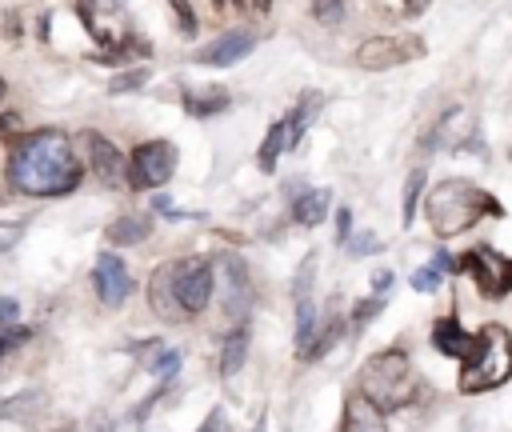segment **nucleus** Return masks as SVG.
<instances>
[{
    "label": "nucleus",
    "instance_id": "nucleus-6",
    "mask_svg": "<svg viewBox=\"0 0 512 432\" xmlns=\"http://www.w3.org/2000/svg\"><path fill=\"white\" fill-rule=\"evenodd\" d=\"M460 264L472 272L476 288H480L488 300H500V296L512 292V260H508L504 252H496V248H476V252H468Z\"/></svg>",
    "mask_w": 512,
    "mask_h": 432
},
{
    "label": "nucleus",
    "instance_id": "nucleus-7",
    "mask_svg": "<svg viewBox=\"0 0 512 432\" xmlns=\"http://www.w3.org/2000/svg\"><path fill=\"white\" fill-rule=\"evenodd\" d=\"M416 56H424V44L412 36H372L356 48V64L364 72H384V68H396V64L416 60Z\"/></svg>",
    "mask_w": 512,
    "mask_h": 432
},
{
    "label": "nucleus",
    "instance_id": "nucleus-5",
    "mask_svg": "<svg viewBox=\"0 0 512 432\" xmlns=\"http://www.w3.org/2000/svg\"><path fill=\"white\" fill-rule=\"evenodd\" d=\"M176 172V148L168 140L136 144L128 156V184L132 188H160Z\"/></svg>",
    "mask_w": 512,
    "mask_h": 432
},
{
    "label": "nucleus",
    "instance_id": "nucleus-27",
    "mask_svg": "<svg viewBox=\"0 0 512 432\" xmlns=\"http://www.w3.org/2000/svg\"><path fill=\"white\" fill-rule=\"evenodd\" d=\"M440 284V268H420V272H412V288L416 292H432Z\"/></svg>",
    "mask_w": 512,
    "mask_h": 432
},
{
    "label": "nucleus",
    "instance_id": "nucleus-1",
    "mask_svg": "<svg viewBox=\"0 0 512 432\" xmlns=\"http://www.w3.org/2000/svg\"><path fill=\"white\" fill-rule=\"evenodd\" d=\"M8 180L24 196H64L80 184V160L72 152V140L56 128L32 132L16 144L8 160Z\"/></svg>",
    "mask_w": 512,
    "mask_h": 432
},
{
    "label": "nucleus",
    "instance_id": "nucleus-18",
    "mask_svg": "<svg viewBox=\"0 0 512 432\" xmlns=\"http://www.w3.org/2000/svg\"><path fill=\"white\" fill-rule=\"evenodd\" d=\"M244 356H248V328L236 324L224 336V348H220V376H236L244 368Z\"/></svg>",
    "mask_w": 512,
    "mask_h": 432
},
{
    "label": "nucleus",
    "instance_id": "nucleus-38",
    "mask_svg": "<svg viewBox=\"0 0 512 432\" xmlns=\"http://www.w3.org/2000/svg\"><path fill=\"white\" fill-rule=\"evenodd\" d=\"M60 432H76V428H60Z\"/></svg>",
    "mask_w": 512,
    "mask_h": 432
},
{
    "label": "nucleus",
    "instance_id": "nucleus-35",
    "mask_svg": "<svg viewBox=\"0 0 512 432\" xmlns=\"http://www.w3.org/2000/svg\"><path fill=\"white\" fill-rule=\"evenodd\" d=\"M220 416H224V412H220V408H212V412H208V420H204V428H200V432H216V428H220Z\"/></svg>",
    "mask_w": 512,
    "mask_h": 432
},
{
    "label": "nucleus",
    "instance_id": "nucleus-31",
    "mask_svg": "<svg viewBox=\"0 0 512 432\" xmlns=\"http://www.w3.org/2000/svg\"><path fill=\"white\" fill-rule=\"evenodd\" d=\"M336 228H340V232H336V240H340V244H348V236H352V232H348V228H352V216H348V208L336 216Z\"/></svg>",
    "mask_w": 512,
    "mask_h": 432
},
{
    "label": "nucleus",
    "instance_id": "nucleus-21",
    "mask_svg": "<svg viewBox=\"0 0 512 432\" xmlns=\"http://www.w3.org/2000/svg\"><path fill=\"white\" fill-rule=\"evenodd\" d=\"M148 232H152L148 216H136V212H128V216H116V220L108 224V240H112V244H140Z\"/></svg>",
    "mask_w": 512,
    "mask_h": 432
},
{
    "label": "nucleus",
    "instance_id": "nucleus-15",
    "mask_svg": "<svg viewBox=\"0 0 512 432\" xmlns=\"http://www.w3.org/2000/svg\"><path fill=\"white\" fill-rule=\"evenodd\" d=\"M432 344H436L440 352H448L452 360H460V364H464V360L472 356V348H476V336H472V332H464L452 316H440V320H436V328H432Z\"/></svg>",
    "mask_w": 512,
    "mask_h": 432
},
{
    "label": "nucleus",
    "instance_id": "nucleus-4",
    "mask_svg": "<svg viewBox=\"0 0 512 432\" xmlns=\"http://www.w3.org/2000/svg\"><path fill=\"white\" fill-rule=\"evenodd\" d=\"M372 404H380L384 412L388 408H400L416 396V376H412V364L400 348H388V352H376L364 368H360V384H356Z\"/></svg>",
    "mask_w": 512,
    "mask_h": 432
},
{
    "label": "nucleus",
    "instance_id": "nucleus-11",
    "mask_svg": "<svg viewBox=\"0 0 512 432\" xmlns=\"http://www.w3.org/2000/svg\"><path fill=\"white\" fill-rule=\"evenodd\" d=\"M148 304L160 320H188V312L176 300V264H160L148 280Z\"/></svg>",
    "mask_w": 512,
    "mask_h": 432
},
{
    "label": "nucleus",
    "instance_id": "nucleus-17",
    "mask_svg": "<svg viewBox=\"0 0 512 432\" xmlns=\"http://www.w3.org/2000/svg\"><path fill=\"white\" fill-rule=\"evenodd\" d=\"M328 192L320 188V192H300L296 200H292V220L296 224H304V228H316L324 216H328Z\"/></svg>",
    "mask_w": 512,
    "mask_h": 432
},
{
    "label": "nucleus",
    "instance_id": "nucleus-12",
    "mask_svg": "<svg viewBox=\"0 0 512 432\" xmlns=\"http://www.w3.org/2000/svg\"><path fill=\"white\" fill-rule=\"evenodd\" d=\"M252 48H256V36L244 32V28H232V32H224V36H216L208 48H200L196 60H200V64H212V68H224V64L244 60Z\"/></svg>",
    "mask_w": 512,
    "mask_h": 432
},
{
    "label": "nucleus",
    "instance_id": "nucleus-33",
    "mask_svg": "<svg viewBox=\"0 0 512 432\" xmlns=\"http://www.w3.org/2000/svg\"><path fill=\"white\" fill-rule=\"evenodd\" d=\"M0 320H16V300L12 296L0 300Z\"/></svg>",
    "mask_w": 512,
    "mask_h": 432
},
{
    "label": "nucleus",
    "instance_id": "nucleus-37",
    "mask_svg": "<svg viewBox=\"0 0 512 432\" xmlns=\"http://www.w3.org/2000/svg\"><path fill=\"white\" fill-rule=\"evenodd\" d=\"M4 92H8V84H4V80H0V100H4Z\"/></svg>",
    "mask_w": 512,
    "mask_h": 432
},
{
    "label": "nucleus",
    "instance_id": "nucleus-22",
    "mask_svg": "<svg viewBox=\"0 0 512 432\" xmlns=\"http://www.w3.org/2000/svg\"><path fill=\"white\" fill-rule=\"evenodd\" d=\"M280 148H288V132H284V124H272V128H268V136H264V148H260V168H264V172H272V168H276Z\"/></svg>",
    "mask_w": 512,
    "mask_h": 432
},
{
    "label": "nucleus",
    "instance_id": "nucleus-30",
    "mask_svg": "<svg viewBox=\"0 0 512 432\" xmlns=\"http://www.w3.org/2000/svg\"><path fill=\"white\" fill-rule=\"evenodd\" d=\"M148 80V72H132V76H116L112 80V92H124V88H136V84H144Z\"/></svg>",
    "mask_w": 512,
    "mask_h": 432
},
{
    "label": "nucleus",
    "instance_id": "nucleus-24",
    "mask_svg": "<svg viewBox=\"0 0 512 432\" xmlns=\"http://www.w3.org/2000/svg\"><path fill=\"white\" fill-rule=\"evenodd\" d=\"M144 368H148L152 376L168 380V376H176V372H180V352H176V348H160L152 360H144Z\"/></svg>",
    "mask_w": 512,
    "mask_h": 432
},
{
    "label": "nucleus",
    "instance_id": "nucleus-16",
    "mask_svg": "<svg viewBox=\"0 0 512 432\" xmlns=\"http://www.w3.org/2000/svg\"><path fill=\"white\" fill-rule=\"evenodd\" d=\"M316 336H320V316H316L312 292H300V296H296V352H300L304 360H308Z\"/></svg>",
    "mask_w": 512,
    "mask_h": 432
},
{
    "label": "nucleus",
    "instance_id": "nucleus-9",
    "mask_svg": "<svg viewBox=\"0 0 512 432\" xmlns=\"http://www.w3.org/2000/svg\"><path fill=\"white\" fill-rule=\"evenodd\" d=\"M224 316L232 324H244L248 312H252V280H248V268L240 256L224 252Z\"/></svg>",
    "mask_w": 512,
    "mask_h": 432
},
{
    "label": "nucleus",
    "instance_id": "nucleus-8",
    "mask_svg": "<svg viewBox=\"0 0 512 432\" xmlns=\"http://www.w3.org/2000/svg\"><path fill=\"white\" fill-rule=\"evenodd\" d=\"M212 284H216V276H212V264L208 260H200V256L196 260H176V300H180V308L188 316H196V312L208 308Z\"/></svg>",
    "mask_w": 512,
    "mask_h": 432
},
{
    "label": "nucleus",
    "instance_id": "nucleus-32",
    "mask_svg": "<svg viewBox=\"0 0 512 432\" xmlns=\"http://www.w3.org/2000/svg\"><path fill=\"white\" fill-rule=\"evenodd\" d=\"M432 268H440V272H456V268H460V260H452L448 252H436V260H432Z\"/></svg>",
    "mask_w": 512,
    "mask_h": 432
},
{
    "label": "nucleus",
    "instance_id": "nucleus-34",
    "mask_svg": "<svg viewBox=\"0 0 512 432\" xmlns=\"http://www.w3.org/2000/svg\"><path fill=\"white\" fill-rule=\"evenodd\" d=\"M388 284H392V272H372V288H376V292H384Z\"/></svg>",
    "mask_w": 512,
    "mask_h": 432
},
{
    "label": "nucleus",
    "instance_id": "nucleus-36",
    "mask_svg": "<svg viewBox=\"0 0 512 432\" xmlns=\"http://www.w3.org/2000/svg\"><path fill=\"white\" fill-rule=\"evenodd\" d=\"M424 4H428V0H408V8H404V12H424Z\"/></svg>",
    "mask_w": 512,
    "mask_h": 432
},
{
    "label": "nucleus",
    "instance_id": "nucleus-3",
    "mask_svg": "<svg viewBox=\"0 0 512 432\" xmlns=\"http://www.w3.org/2000/svg\"><path fill=\"white\" fill-rule=\"evenodd\" d=\"M512 380V332L504 324H484L476 332V348L460 368V392H488Z\"/></svg>",
    "mask_w": 512,
    "mask_h": 432
},
{
    "label": "nucleus",
    "instance_id": "nucleus-10",
    "mask_svg": "<svg viewBox=\"0 0 512 432\" xmlns=\"http://www.w3.org/2000/svg\"><path fill=\"white\" fill-rule=\"evenodd\" d=\"M92 284H96V296L108 304V308H120L132 292V276H128V264L112 252H100L96 256V268H92Z\"/></svg>",
    "mask_w": 512,
    "mask_h": 432
},
{
    "label": "nucleus",
    "instance_id": "nucleus-29",
    "mask_svg": "<svg viewBox=\"0 0 512 432\" xmlns=\"http://www.w3.org/2000/svg\"><path fill=\"white\" fill-rule=\"evenodd\" d=\"M24 336H28V328H0V360H4V352L16 348Z\"/></svg>",
    "mask_w": 512,
    "mask_h": 432
},
{
    "label": "nucleus",
    "instance_id": "nucleus-13",
    "mask_svg": "<svg viewBox=\"0 0 512 432\" xmlns=\"http://www.w3.org/2000/svg\"><path fill=\"white\" fill-rule=\"evenodd\" d=\"M88 156H92V172L104 184H124L128 180V160L120 156V148L112 140H104L100 132H88Z\"/></svg>",
    "mask_w": 512,
    "mask_h": 432
},
{
    "label": "nucleus",
    "instance_id": "nucleus-19",
    "mask_svg": "<svg viewBox=\"0 0 512 432\" xmlns=\"http://www.w3.org/2000/svg\"><path fill=\"white\" fill-rule=\"evenodd\" d=\"M184 108L192 112V116H212V112H224L228 108V92L224 88H188L184 92Z\"/></svg>",
    "mask_w": 512,
    "mask_h": 432
},
{
    "label": "nucleus",
    "instance_id": "nucleus-26",
    "mask_svg": "<svg viewBox=\"0 0 512 432\" xmlns=\"http://www.w3.org/2000/svg\"><path fill=\"white\" fill-rule=\"evenodd\" d=\"M352 256H368V252H376L380 248V236H372V232H360V236H348V244H344Z\"/></svg>",
    "mask_w": 512,
    "mask_h": 432
},
{
    "label": "nucleus",
    "instance_id": "nucleus-14",
    "mask_svg": "<svg viewBox=\"0 0 512 432\" xmlns=\"http://www.w3.org/2000/svg\"><path fill=\"white\" fill-rule=\"evenodd\" d=\"M344 432H388V424H384V408L372 404L360 388L344 400Z\"/></svg>",
    "mask_w": 512,
    "mask_h": 432
},
{
    "label": "nucleus",
    "instance_id": "nucleus-2",
    "mask_svg": "<svg viewBox=\"0 0 512 432\" xmlns=\"http://www.w3.org/2000/svg\"><path fill=\"white\" fill-rule=\"evenodd\" d=\"M484 212L496 216L500 208L492 204L488 192H480V188L468 184V180H444V184H436L432 196H428V224H432V232L444 236V240L468 232Z\"/></svg>",
    "mask_w": 512,
    "mask_h": 432
},
{
    "label": "nucleus",
    "instance_id": "nucleus-28",
    "mask_svg": "<svg viewBox=\"0 0 512 432\" xmlns=\"http://www.w3.org/2000/svg\"><path fill=\"white\" fill-rule=\"evenodd\" d=\"M340 12H344L340 0H316V4H312V16H316V20H328V24L340 20Z\"/></svg>",
    "mask_w": 512,
    "mask_h": 432
},
{
    "label": "nucleus",
    "instance_id": "nucleus-20",
    "mask_svg": "<svg viewBox=\"0 0 512 432\" xmlns=\"http://www.w3.org/2000/svg\"><path fill=\"white\" fill-rule=\"evenodd\" d=\"M320 104H324V96H320V92H304V96H300V104H296L292 120L284 124V132H288V148H296V144H300V136H304V128L312 124V116L320 112Z\"/></svg>",
    "mask_w": 512,
    "mask_h": 432
},
{
    "label": "nucleus",
    "instance_id": "nucleus-23",
    "mask_svg": "<svg viewBox=\"0 0 512 432\" xmlns=\"http://www.w3.org/2000/svg\"><path fill=\"white\" fill-rule=\"evenodd\" d=\"M424 180H428V172H424V168H412V172H408V180H404V208H400L404 224H412V216H416V200H420Z\"/></svg>",
    "mask_w": 512,
    "mask_h": 432
},
{
    "label": "nucleus",
    "instance_id": "nucleus-25",
    "mask_svg": "<svg viewBox=\"0 0 512 432\" xmlns=\"http://www.w3.org/2000/svg\"><path fill=\"white\" fill-rule=\"evenodd\" d=\"M380 308H384V296H372V300H364V304L352 312V332H360V328H364V324H368V320H372Z\"/></svg>",
    "mask_w": 512,
    "mask_h": 432
}]
</instances>
